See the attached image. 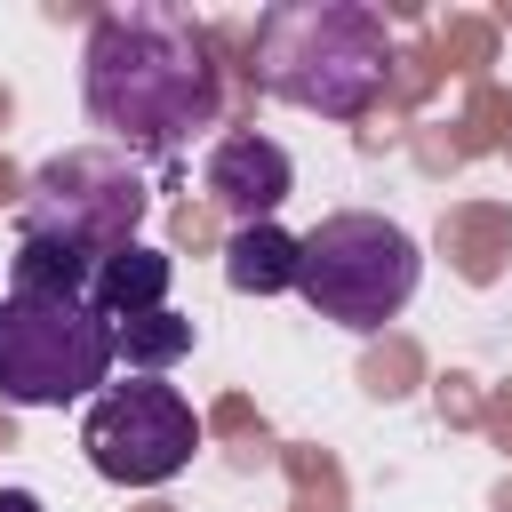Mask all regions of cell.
<instances>
[{"label": "cell", "instance_id": "3957f363", "mask_svg": "<svg viewBox=\"0 0 512 512\" xmlns=\"http://www.w3.org/2000/svg\"><path fill=\"white\" fill-rule=\"evenodd\" d=\"M416 280H424L416 232L392 224V216H376V208H336L312 232H296V296L320 320L352 328V336L400 320L408 296H416Z\"/></svg>", "mask_w": 512, "mask_h": 512}, {"label": "cell", "instance_id": "8fae6325", "mask_svg": "<svg viewBox=\"0 0 512 512\" xmlns=\"http://www.w3.org/2000/svg\"><path fill=\"white\" fill-rule=\"evenodd\" d=\"M0 512H48V504H40L32 488H0Z\"/></svg>", "mask_w": 512, "mask_h": 512}, {"label": "cell", "instance_id": "8992f818", "mask_svg": "<svg viewBox=\"0 0 512 512\" xmlns=\"http://www.w3.org/2000/svg\"><path fill=\"white\" fill-rule=\"evenodd\" d=\"M80 448L112 488H160L192 464L200 448V416L176 384L136 376V384H104L80 416Z\"/></svg>", "mask_w": 512, "mask_h": 512}, {"label": "cell", "instance_id": "5b68a950", "mask_svg": "<svg viewBox=\"0 0 512 512\" xmlns=\"http://www.w3.org/2000/svg\"><path fill=\"white\" fill-rule=\"evenodd\" d=\"M144 208H152V192H144L136 160L112 152V144H80V152H56V160L32 168L24 208H16V240H40V248L104 264L112 248L136 240Z\"/></svg>", "mask_w": 512, "mask_h": 512}, {"label": "cell", "instance_id": "6da1fadb", "mask_svg": "<svg viewBox=\"0 0 512 512\" xmlns=\"http://www.w3.org/2000/svg\"><path fill=\"white\" fill-rule=\"evenodd\" d=\"M80 96H88V120L112 136V152L176 160L200 128H216L224 72H216V48L192 16L128 0V8H104L88 24Z\"/></svg>", "mask_w": 512, "mask_h": 512}, {"label": "cell", "instance_id": "7a4b0ae2", "mask_svg": "<svg viewBox=\"0 0 512 512\" xmlns=\"http://www.w3.org/2000/svg\"><path fill=\"white\" fill-rule=\"evenodd\" d=\"M256 80L320 120H360L384 96L392 32L360 0H280L256 16Z\"/></svg>", "mask_w": 512, "mask_h": 512}, {"label": "cell", "instance_id": "ba28073f", "mask_svg": "<svg viewBox=\"0 0 512 512\" xmlns=\"http://www.w3.org/2000/svg\"><path fill=\"white\" fill-rule=\"evenodd\" d=\"M168 280H176V256H168V248H152V240H128V248H112V256L96 264L88 304H96V312L120 328V320L168 312Z\"/></svg>", "mask_w": 512, "mask_h": 512}, {"label": "cell", "instance_id": "9c48e42d", "mask_svg": "<svg viewBox=\"0 0 512 512\" xmlns=\"http://www.w3.org/2000/svg\"><path fill=\"white\" fill-rule=\"evenodd\" d=\"M224 280H232L240 296H280V288H296V232H288L280 216L240 224V232L224 240Z\"/></svg>", "mask_w": 512, "mask_h": 512}, {"label": "cell", "instance_id": "30bf717a", "mask_svg": "<svg viewBox=\"0 0 512 512\" xmlns=\"http://www.w3.org/2000/svg\"><path fill=\"white\" fill-rule=\"evenodd\" d=\"M184 352H192V320L184 312H144V320L112 328V360H128L136 376H168Z\"/></svg>", "mask_w": 512, "mask_h": 512}, {"label": "cell", "instance_id": "52a82bcc", "mask_svg": "<svg viewBox=\"0 0 512 512\" xmlns=\"http://www.w3.org/2000/svg\"><path fill=\"white\" fill-rule=\"evenodd\" d=\"M200 184H208V200H216V208H232L240 224H264V216L296 192V160H288L272 136L232 128V136H216V152H208Z\"/></svg>", "mask_w": 512, "mask_h": 512}, {"label": "cell", "instance_id": "277c9868", "mask_svg": "<svg viewBox=\"0 0 512 512\" xmlns=\"http://www.w3.org/2000/svg\"><path fill=\"white\" fill-rule=\"evenodd\" d=\"M104 376H112V320L88 296H48V288L0 296V400L64 408V400H96Z\"/></svg>", "mask_w": 512, "mask_h": 512}]
</instances>
